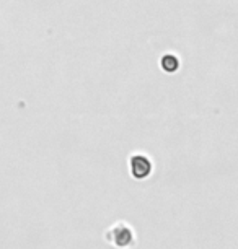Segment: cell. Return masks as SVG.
Instances as JSON below:
<instances>
[{
  "instance_id": "6da1fadb",
  "label": "cell",
  "mask_w": 238,
  "mask_h": 249,
  "mask_svg": "<svg viewBox=\"0 0 238 249\" xmlns=\"http://www.w3.org/2000/svg\"><path fill=\"white\" fill-rule=\"evenodd\" d=\"M106 241L119 249H128L135 243V234L128 223L118 222L106 231Z\"/></svg>"
},
{
  "instance_id": "7a4b0ae2",
  "label": "cell",
  "mask_w": 238,
  "mask_h": 249,
  "mask_svg": "<svg viewBox=\"0 0 238 249\" xmlns=\"http://www.w3.org/2000/svg\"><path fill=\"white\" fill-rule=\"evenodd\" d=\"M129 168L132 178H135V179H146L152 171V163L144 155H134V157H130Z\"/></svg>"
},
{
  "instance_id": "3957f363",
  "label": "cell",
  "mask_w": 238,
  "mask_h": 249,
  "mask_svg": "<svg viewBox=\"0 0 238 249\" xmlns=\"http://www.w3.org/2000/svg\"><path fill=\"white\" fill-rule=\"evenodd\" d=\"M160 64H162V69L165 70V72H168V73H173V72H176V70H178V67H180L178 59H176L175 55H171V54L163 55Z\"/></svg>"
}]
</instances>
